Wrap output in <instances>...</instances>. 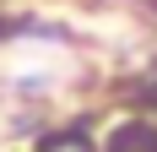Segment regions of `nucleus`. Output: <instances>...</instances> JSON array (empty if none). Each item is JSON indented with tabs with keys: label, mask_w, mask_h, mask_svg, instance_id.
I'll return each mask as SVG.
<instances>
[{
	"label": "nucleus",
	"mask_w": 157,
	"mask_h": 152,
	"mask_svg": "<svg viewBox=\"0 0 157 152\" xmlns=\"http://www.w3.org/2000/svg\"><path fill=\"white\" fill-rule=\"evenodd\" d=\"M109 152H157V130L141 125V120H130V125H119L109 136Z\"/></svg>",
	"instance_id": "obj_1"
},
{
	"label": "nucleus",
	"mask_w": 157,
	"mask_h": 152,
	"mask_svg": "<svg viewBox=\"0 0 157 152\" xmlns=\"http://www.w3.org/2000/svg\"><path fill=\"white\" fill-rule=\"evenodd\" d=\"M44 152H87V136L81 130H60V136H49Z\"/></svg>",
	"instance_id": "obj_2"
}]
</instances>
